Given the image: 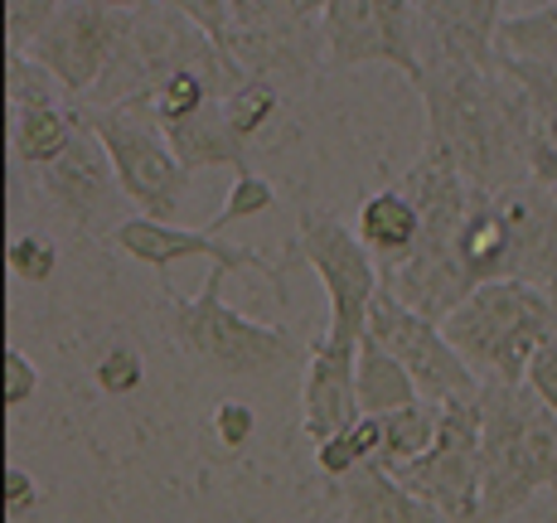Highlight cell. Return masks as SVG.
Listing matches in <instances>:
<instances>
[{"label":"cell","instance_id":"1","mask_svg":"<svg viewBox=\"0 0 557 523\" xmlns=\"http://www.w3.org/2000/svg\"><path fill=\"white\" fill-rule=\"evenodd\" d=\"M417 92L426 112V146L451 155L470 189H509L533 179L519 88L499 69L422 59Z\"/></svg>","mask_w":557,"mask_h":523},{"label":"cell","instance_id":"2","mask_svg":"<svg viewBox=\"0 0 557 523\" xmlns=\"http://www.w3.org/2000/svg\"><path fill=\"white\" fill-rule=\"evenodd\" d=\"M223 282L228 272L209 266L199 296H180L175 282H160L165 296V329L175 349L195 369L213 373V378H272L310 359V345L292 325H262V320L243 315L238 306L223 301Z\"/></svg>","mask_w":557,"mask_h":523},{"label":"cell","instance_id":"3","mask_svg":"<svg viewBox=\"0 0 557 523\" xmlns=\"http://www.w3.org/2000/svg\"><path fill=\"white\" fill-rule=\"evenodd\" d=\"M480 408V523H499L539 495H557V412L523 383H485Z\"/></svg>","mask_w":557,"mask_h":523},{"label":"cell","instance_id":"4","mask_svg":"<svg viewBox=\"0 0 557 523\" xmlns=\"http://www.w3.org/2000/svg\"><path fill=\"white\" fill-rule=\"evenodd\" d=\"M442 329L480 383L519 388L543 339L557 335V296L529 282H485L442 320Z\"/></svg>","mask_w":557,"mask_h":523},{"label":"cell","instance_id":"5","mask_svg":"<svg viewBox=\"0 0 557 523\" xmlns=\"http://www.w3.org/2000/svg\"><path fill=\"white\" fill-rule=\"evenodd\" d=\"M233 53L223 45H213L209 35L185 20L170 5H146L136 15H122V35H116V53L107 63L98 92L88 98V107H132L146 102L165 78L185 69H213L228 63Z\"/></svg>","mask_w":557,"mask_h":523},{"label":"cell","instance_id":"6","mask_svg":"<svg viewBox=\"0 0 557 523\" xmlns=\"http://www.w3.org/2000/svg\"><path fill=\"white\" fill-rule=\"evenodd\" d=\"M296 252L301 262L315 266L320 286L330 301V325L320 335L325 349L339 354H359L363 335H369L373 296L383 291V272L359 242V233L330 209H301L296 213Z\"/></svg>","mask_w":557,"mask_h":523},{"label":"cell","instance_id":"7","mask_svg":"<svg viewBox=\"0 0 557 523\" xmlns=\"http://www.w3.org/2000/svg\"><path fill=\"white\" fill-rule=\"evenodd\" d=\"M73 107H78V116L107 146V160L116 170V185H122L126 204H136L146 219L175 223L195 175L170 151L165 132L146 112H136V107H88V102H73Z\"/></svg>","mask_w":557,"mask_h":523},{"label":"cell","instance_id":"8","mask_svg":"<svg viewBox=\"0 0 557 523\" xmlns=\"http://www.w3.org/2000/svg\"><path fill=\"white\" fill-rule=\"evenodd\" d=\"M330 69H398L422 83V20L417 0H330L320 10Z\"/></svg>","mask_w":557,"mask_h":523},{"label":"cell","instance_id":"9","mask_svg":"<svg viewBox=\"0 0 557 523\" xmlns=\"http://www.w3.org/2000/svg\"><path fill=\"white\" fill-rule=\"evenodd\" d=\"M369 335L412 373L417 393H422L426 402H460V398H480V393H485V383H480L475 369L456 354L446 329L436 325V320L417 315L412 306H403L393 291L373 296Z\"/></svg>","mask_w":557,"mask_h":523},{"label":"cell","instance_id":"10","mask_svg":"<svg viewBox=\"0 0 557 523\" xmlns=\"http://www.w3.org/2000/svg\"><path fill=\"white\" fill-rule=\"evenodd\" d=\"M480 426H485L480 398L446 402L432 451L393 471L412 495L442 509L446 523H480Z\"/></svg>","mask_w":557,"mask_h":523},{"label":"cell","instance_id":"11","mask_svg":"<svg viewBox=\"0 0 557 523\" xmlns=\"http://www.w3.org/2000/svg\"><path fill=\"white\" fill-rule=\"evenodd\" d=\"M73 116H78V107H73ZM35 175H39L45 204L59 213L73 233H83V238H98V233L112 238L126 223L122 219L126 195H122V185H116V170H112V160H107V146L98 141V132H92L83 116H78V136L69 141V151L59 160H49L45 170H35Z\"/></svg>","mask_w":557,"mask_h":523},{"label":"cell","instance_id":"12","mask_svg":"<svg viewBox=\"0 0 557 523\" xmlns=\"http://www.w3.org/2000/svg\"><path fill=\"white\" fill-rule=\"evenodd\" d=\"M112 248L122 252V258L141 262V266H156L160 282L170 276V266L185 262V258H199V262H209V266H223V272H257L267 286H272L276 301L292 306L286 262L267 258L262 248H248V242H223L219 233H209V228H180V223H160V219H146V213H136V219H126L122 228L112 233Z\"/></svg>","mask_w":557,"mask_h":523},{"label":"cell","instance_id":"13","mask_svg":"<svg viewBox=\"0 0 557 523\" xmlns=\"http://www.w3.org/2000/svg\"><path fill=\"white\" fill-rule=\"evenodd\" d=\"M116 35H122V15L98 10L92 0H69V5L59 10V20L20 53L45 63L69 102H88L116 53Z\"/></svg>","mask_w":557,"mask_h":523},{"label":"cell","instance_id":"14","mask_svg":"<svg viewBox=\"0 0 557 523\" xmlns=\"http://www.w3.org/2000/svg\"><path fill=\"white\" fill-rule=\"evenodd\" d=\"M505 0H417L422 59L499 69V25H505Z\"/></svg>","mask_w":557,"mask_h":523},{"label":"cell","instance_id":"15","mask_svg":"<svg viewBox=\"0 0 557 523\" xmlns=\"http://www.w3.org/2000/svg\"><path fill=\"white\" fill-rule=\"evenodd\" d=\"M355 369H359V354H339V349H325L320 339H310V359L301 373V426L315 446L349 432L363 418Z\"/></svg>","mask_w":557,"mask_h":523},{"label":"cell","instance_id":"16","mask_svg":"<svg viewBox=\"0 0 557 523\" xmlns=\"http://www.w3.org/2000/svg\"><path fill=\"white\" fill-rule=\"evenodd\" d=\"M228 53L257 78L306 88L315 78V69L325 63V25L306 20V25H282V29H233Z\"/></svg>","mask_w":557,"mask_h":523},{"label":"cell","instance_id":"17","mask_svg":"<svg viewBox=\"0 0 557 523\" xmlns=\"http://www.w3.org/2000/svg\"><path fill=\"white\" fill-rule=\"evenodd\" d=\"M499 73L519 88L523 146H529L533 179L539 185H557V63H533V59L499 53Z\"/></svg>","mask_w":557,"mask_h":523},{"label":"cell","instance_id":"18","mask_svg":"<svg viewBox=\"0 0 557 523\" xmlns=\"http://www.w3.org/2000/svg\"><path fill=\"white\" fill-rule=\"evenodd\" d=\"M339 514L349 523H446V514L436 505H426L422 495L403 485L393 471H383L379 461L359 465L345 480H330Z\"/></svg>","mask_w":557,"mask_h":523},{"label":"cell","instance_id":"19","mask_svg":"<svg viewBox=\"0 0 557 523\" xmlns=\"http://www.w3.org/2000/svg\"><path fill=\"white\" fill-rule=\"evenodd\" d=\"M355 233L363 248H369V258L379 262V272H393V266H403L417 252V242H422V213H417V204L398 185L373 189L359 204Z\"/></svg>","mask_w":557,"mask_h":523},{"label":"cell","instance_id":"20","mask_svg":"<svg viewBox=\"0 0 557 523\" xmlns=\"http://www.w3.org/2000/svg\"><path fill=\"white\" fill-rule=\"evenodd\" d=\"M165 141L189 175H195V170H238V175L248 170V141L233 132L223 102H209L203 112L165 126Z\"/></svg>","mask_w":557,"mask_h":523},{"label":"cell","instance_id":"21","mask_svg":"<svg viewBox=\"0 0 557 523\" xmlns=\"http://www.w3.org/2000/svg\"><path fill=\"white\" fill-rule=\"evenodd\" d=\"M355 388H359V412H363V418H383V412L412 408V402L422 398V393H417V383H412V373H407L373 335H363V345H359Z\"/></svg>","mask_w":557,"mask_h":523},{"label":"cell","instance_id":"22","mask_svg":"<svg viewBox=\"0 0 557 523\" xmlns=\"http://www.w3.org/2000/svg\"><path fill=\"white\" fill-rule=\"evenodd\" d=\"M78 136V116L73 102L63 107H29V112H10V151L20 165L45 170L49 160L69 151V141Z\"/></svg>","mask_w":557,"mask_h":523},{"label":"cell","instance_id":"23","mask_svg":"<svg viewBox=\"0 0 557 523\" xmlns=\"http://www.w3.org/2000/svg\"><path fill=\"white\" fill-rule=\"evenodd\" d=\"M442 418H446V402H426V398H417L412 408L383 412L379 418V432H383L379 465L383 471H403V465L422 461V456L432 451L436 432H442Z\"/></svg>","mask_w":557,"mask_h":523},{"label":"cell","instance_id":"24","mask_svg":"<svg viewBox=\"0 0 557 523\" xmlns=\"http://www.w3.org/2000/svg\"><path fill=\"white\" fill-rule=\"evenodd\" d=\"M379 446H383L379 418H359L349 432H339V436H330V441L315 446V471L325 480H345L349 471H359V465L379 461Z\"/></svg>","mask_w":557,"mask_h":523},{"label":"cell","instance_id":"25","mask_svg":"<svg viewBox=\"0 0 557 523\" xmlns=\"http://www.w3.org/2000/svg\"><path fill=\"white\" fill-rule=\"evenodd\" d=\"M499 53L533 63H557V0L533 15H505L499 25Z\"/></svg>","mask_w":557,"mask_h":523},{"label":"cell","instance_id":"26","mask_svg":"<svg viewBox=\"0 0 557 523\" xmlns=\"http://www.w3.org/2000/svg\"><path fill=\"white\" fill-rule=\"evenodd\" d=\"M276 107H282V92H276V83L272 78H257V73H248V78H243L238 88L223 98V112H228L233 132H238L248 146L276 122Z\"/></svg>","mask_w":557,"mask_h":523},{"label":"cell","instance_id":"27","mask_svg":"<svg viewBox=\"0 0 557 523\" xmlns=\"http://www.w3.org/2000/svg\"><path fill=\"white\" fill-rule=\"evenodd\" d=\"M5 102H10V112L63 107V88L53 83V73L45 69V63H35L20 49H5Z\"/></svg>","mask_w":557,"mask_h":523},{"label":"cell","instance_id":"28","mask_svg":"<svg viewBox=\"0 0 557 523\" xmlns=\"http://www.w3.org/2000/svg\"><path fill=\"white\" fill-rule=\"evenodd\" d=\"M267 209H276L272 179H262L257 170H243V175L233 179V189H228V199H223V209L209 219V233H223V228H233V223L262 219Z\"/></svg>","mask_w":557,"mask_h":523},{"label":"cell","instance_id":"29","mask_svg":"<svg viewBox=\"0 0 557 523\" xmlns=\"http://www.w3.org/2000/svg\"><path fill=\"white\" fill-rule=\"evenodd\" d=\"M10 272L29 286H45L53 272H59V242L49 233H15L10 238V252H5Z\"/></svg>","mask_w":557,"mask_h":523},{"label":"cell","instance_id":"30","mask_svg":"<svg viewBox=\"0 0 557 523\" xmlns=\"http://www.w3.org/2000/svg\"><path fill=\"white\" fill-rule=\"evenodd\" d=\"M69 0H5V49H29Z\"/></svg>","mask_w":557,"mask_h":523},{"label":"cell","instance_id":"31","mask_svg":"<svg viewBox=\"0 0 557 523\" xmlns=\"http://www.w3.org/2000/svg\"><path fill=\"white\" fill-rule=\"evenodd\" d=\"M92 378H98V388L107 398H126V393H136L146 383V359L136 354L132 345H112L98 364H92Z\"/></svg>","mask_w":557,"mask_h":523},{"label":"cell","instance_id":"32","mask_svg":"<svg viewBox=\"0 0 557 523\" xmlns=\"http://www.w3.org/2000/svg\"><path fill=\"white\" fill-rule=\"evenodd\" d=\"M209 432H213V441L223 446V451H248V441H252V432H257V412L248 408V402H219L213 408V418H209Z\"/></svg>","mask_w":557,"mask_h":523},{"label":"cell","instance_id":"33","mask_svg":"<svg viewBox=\"0 0 557 523\" xmlns=\"http://www.w3.org/2000/svg\"><path fill=\"white\" fill-rule=\"evenodd\" d=\"M160 5L180 10L185 20H195L203 35L213 39V45L228 49V35H233V0H160Z\"/></svg>","mask_w":557,"mask_h":523},{"label":"cell","instance_id":"34","mask_svg":"<svg viewBox=\"0 0 557 523\" xmlns=\"http://www.w3.org/2000/svg\"><path fill=\"white\" fill-rule=\"evenodd\" d=\"M523 388H529L548 412H557V335L543 339V349L533 354L529 373H523Z\"/></svg>","mask_w":557,"mask_h":523},{"label":"cell","instance_id":"35","mask_svg":"<svg viewBox=\"0 0 557 523\" xmlns=\"http://www.w3.org/2000/svg\"><path fill=\"white\" fill-rule=\"evenodd\" d=\"M39 393V369L20 349H5V408H25Z\"/></svg>","mask_w":557,"mask_h":523},{"label":"cell","instance_id":"36","mask_svg":"<svg viewBox=\"0 0 557 523\" xmlns=\"http://www.w3.org/2000/svg\"><path fill=\"white\" fill-rule=\"evenodd\" d=\"M39 495H45V489H39V480L25 471V465H10L5 471V514L10 519H25L29 509L39 505Z\"/></svg>","mask_w":557,"mask_h":523},{"label":"cell","instance_id":"37","mask_svg":"<svg viewBox=\"0 0 557 523\" xmlns=\"http://www.w3.org/2000/svg\"><path fill=\"white\" fill-rule=\"evenodd\" d=\"M98 10H112V15H136V10L156 5V0H92Z\"/></svg>","mask_w":557,"mask_h":523},{"label":"cell","instance_id":"38","mask_svg":"<svg viewBox=\"0 0 557 523\" xmlns=\"http://www.w3.org/2000/svg\"><path fill=\"white\" fill-rule=\"evenodd\" d=\"M505 5H509V15H533V10L553 5V0H505Z\"/></svg>","mask_w":557,"mask_h":523},{"label":"cell","instance_id":"39","mask_svg":"<svg viewBox=\"0 0 557 523\" xmlns=\"http://www.w3.org/2000/svg\"><path fill=\"white\" fill-rule=\"evenodd\" d=\"M296 5H301V10H306V15H320V10H325V5H330V0H296Z\"/></svg>","mask_w":557,"mask_h":523}]
</instances>
